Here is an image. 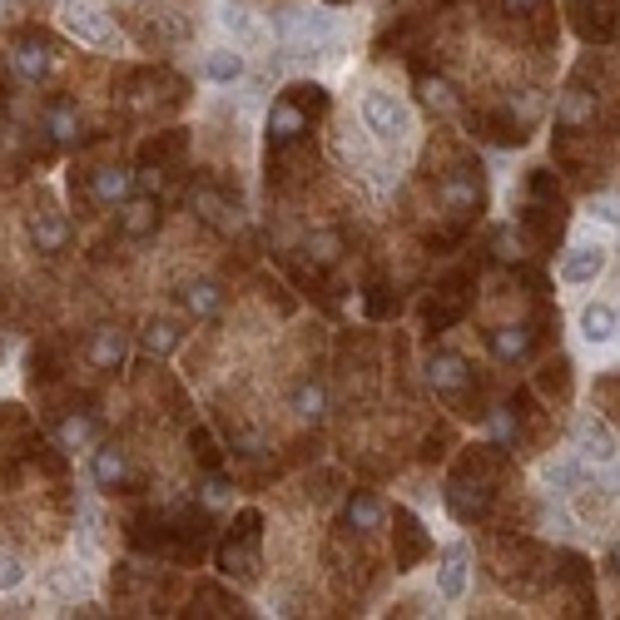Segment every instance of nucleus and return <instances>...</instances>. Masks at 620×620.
<instances>
[{
  "label": "nucleus",
  "instance_id": "obj_1",
  "mask_svg": "<svg viewBox=\"0 0 620 620\" xmlns=\"http://www.w3.org/2000/svg\"><path fill=\"white\" fill-rule=\"evenodd\" d=\"M496 472H501V452H496V447H472V452H467L462 472H457L452 487H447V506H452L457 521H477V516H487Z\"/></svg>",
  "mask_w": 620,
  "mask_h": 620
},
{
  "label": "nucleus",
  "instance_id": "obj_2",
  "mask_svg": "<svg viewBox=\"0 0 620 620\" xmlns=\"http://www.w3.org/2000/svg\"><path fill=\"white\" fill-rule=\"evenodd\" d=\"M273 30L288 60H313L318 50H338V20L328 10H283Z\"/></svg>",
  "mask_w": 620,
  "mask_h": 620
},
{
  "label": "nucleus",
  "instance_id": "obj_3",
  "mask_svg": "<svg viewBox=\"0 0 620 620\" xmlns=\"http://www.w3.org/2000/svg\"><path fill=\"white\" fill-rule=\"evenodd\" d=\"M258 526H263L258 511H239V521L229 526V536L219 546V571H229V576H258Z\"/></svg>",
  "mask_w": 620,
  "mask_h": 620
},
{
  "label": "nucleus",
  "instance_id": "obj_4",
  "mask_svg": "<svg viewBox=\"0 0 620 620\" xmlns=\"http://www.w3.org/2000/svg\"><path fill=\"white\" fill-rule=\"evenodd\" d=\"M363 120H368V129L382 144H402V139L412 134L407 105H402L397 95H387V90H368V95H363Z\"/></svg>",
  "mask_w": 620,
  "mask_h": 620
},
{
  "label": "nucleus",
  "instance_id": "obj_5",
  "mask_svg": "<svg viewBox=\"0 0 620 620\" xmlns=\"http://www.w3.org/2000/svg\"><path fill=\"white\" fill-rule=\"evenodd\" d=\"M60 25H65V35H70V40H80V45H95V50H110V45H115V25H110V15H105L100 5L65 0Z\"/></svg>",
  "mask_w": 620,
  "mask_h": 620
},
{
  "label": "nucleus",
  "instance_id": "obj_6",
  "mask_svg": "<svg viewBox=\"0 0 620 620\" xmlns=\"http://www.w3.org/2000/svg\"><path fill=\"white\" fill-rule=\"evenodd\" d=\"M442 209H447L457 224H467V219L482 209V169L462 164L457 174H447V179H442Z\"/></svg>",
  "mask_w": 620,
  "mask_h": 620
},
{
  "label": "nucleus",
  "instance_id": "obj_7",
  "mask_svg": "<svg viewBox=\"0 0 620 620\" xmlns=\"http://www.w3.org/2000/svg\"><path fill=\"white\" fill-rule=\"evenodd\" d=\"M189 204H194V214L209 224V229H219V234H239V224H244V214H239V204L224 194V189H214L209 179L204 184H194V194H189Z\"/></svg>",
  "mask_w": 620,
  "mask_h": 620
},
{
  "label": "nucleus",
  "instance_id": "obj_8",
  "mask_svg": "<svg viewBox=\"0 0 620 620\" xmlns=\"http://www.w3.org/2000/svg\"><path fill=\"white\" fill-rule=\"evenodd\" d=\"M467 288H472V278H467V273H457V278H447V283L427 298V313H422V318H427V328H432V333L452 328V323L467 313V303H472V293H467Z\"/></svg>",
  "mask_w": 620,
  "mask_h": 620
},
{
  "label": "nucleus",
  "instance_id": "obj_9",
  "mask_svg": "<svg viewBox=\"0 0 620 620\" xmlns=\"http://www.w3.org/2000/svg\"><path fill=\"white\" fill-rule=\"evenodd\" d=\"M120 234L134 239V244H144V239L159 234V199H154L149 189H144V194H129L120 204Z\"/></svg>",
  "mask_w": 620,
  "mask_h": 620
},
{
  "label": "nucleus",
  "instance_id": "obj_10",
  "mask_svg": "<svg viewBox=\"0 0 620 620\" xmlns=\"http://www.w3.org/2000/svg\"><path fill=\"white\" fill-rule=\"evenodd\" d=\"M40 129L50 134V144H75V139L85 134L80 105H75V100H65V95H55V100L40 110Z\"/></svg>",
  "mask_w": 620,
  "mask_h": 620
},
{
  "label": "nucleus",
  "instance_id": "obj_11",
  "mask_svg": "<svg viewBox=\"0 0 620 620\" xmlns=\"http://www.w3.org/2000/svg\"><path fill=\"white\" fill-rule=\"evenodd\" d=\"M427 382L437 387V397H462L472 387V368L457 353H432L427 358Z\"/></svg>",
  "mask_w": 620,
  "mask_h": 620
},
{
  "label": "nucleus",
  "instance_id": "obj_12",
  "mask_svg": "<svg viewBox=\"0 0 620 620\" xmlns=\"http://www.w3.org/2000/svg\"><path fill=\"white\" fill-rule=\"evenodd\" d=\"M15 70H20L30 85L50 80V75H55V45H45L40 35H20V40H15Z\"/></svg>",
  "mask_w": 620,
  "mask_h": 620
},
{
  "label": "nucleus",
  "instance_id": "obj_13",
  "mask_svg": "<svg viewBox=\"0 0 620 620\" xmlns=\"http://www.w3.org/2000/svg\"><path fill=\"white\" fill-rule=\"evenodd\" d=\"M129 194H134V174L120 169V164H105V169L90 174V199H95L100 209H120Z\"/></svg>",
  "mask_w": 620,
  "mask_h": 620
},
{
  "label": "nucleus",
  "instance_id": "obj_14",
  "mask_svg": "<svg viewBox=\"0 0 620 620\" xmlns=\"http://www.w3.org/2000/svg\"><path fill=\"white\" fill-rule=\"evenodd\" d=\"M606 273V248L601 244H576L561 258V283H596Z\"/></svg>",
  "mask_w": 620,
  "mask_h": 620
},
{
  "label": "nucleus",
  "instance_id": "obj_15",
  "mask_svg": "<svg viewBox=\"0 0 620 620\" xmlns=\"http://www.w3.org/2000/svg\"><path fill=\"white\" fill-rule=\"evenodd\" d=\"M25 234H30V244L40 248V253H65L70 248V224L60 214H50V209H35L30 224H25Z\"/></svg>",
  "mask_w": 620,
  "mask_h": 620
},
{
  "label": "nucleus",
  "instance_id": "obj_16",
  "mask_svg": "<svg viewBox=\"0 0 620 620\" xmlns=\"http://www.w3.org/2000/svg\"><path fill=\"white\" fill-rule=\"evenodd\" d=\"M308 129H313V120H308L293 100H283V95H278V105L268 110V139H273V144H298Z\"/></svg>",
  "mask_w": 620,
  "mask_h": 620
},
{
  "label": "nucleus",
  "instance_id": "obj_17",
  "mask_svg": "<svg viewBox=\"0 0 620 620\" xmlns=\"http://www.w3.org/2000/svg\"><path fill=\"white\" fill-rule=\"evenodd\" d=\"M576 452H581L586 462H596V467H611V462H616V437H611L596 417H581V427H576Z\"/></svg>",
  "mask_w": 620,
  "mask_h": 620
},
{
  "label": "nucleus",
  "instance_id": "obj_18",
  "mask_svg": "<svg viewBox=\"0 0 620 620\" xmlns=\"http://www.w3.org/2000/svg\"><path fill=\"white\" fill-rule=\"evenodd\" d=\"M427 551H432V541H427L422 521H417L412 511H397V566L407 571V566H417Z\"/></svg>",
  "mask_w": 620,
  "mask_h": 620
},
{
  "label": "nucleus",
  "instance_id": "obj_19",
  "mask_svg": "<svg viewBox=\"0 0 620 620\" xmlns=\"http://www.w3.org/2000/svg\"><path fill=\"white\" fill-rule=\"evenodd\" d=\"M124 358H129V338H124L120 328H95V338H90V363L100 372H120Z\"/></svg>",
  "mask_w": 620,
  "mask_h": 620
},
{
  "label": "nucleus",
  "instance_id": "obj_20",
  "mask_svg": "<svg viewBox=\"0 0 620 620\" xmlns=\"http://www.w3.org/2000/svg\"><path fill=\"white\" fill-rule=\"evenodd\" d=\"M55 437H60L65 452H90V447L100 442V422H95L90 412H70V417L55 427Z\"/></svg>",
  "mask_w": 620,
  "mask_h": 620
},
{
  "label": "nucleus",
  "instance_id": "obj_21",
  "mask_svg": "<svg viewBox=\"0 0 620 620\" xmlns=\"http://www.w3.org/2000/svg\"><path fill=\"white\" fill-rule=\"evenodd\" d=\"M437 591H442L447 601H462V591H467V546H447V551H442Z\"/></svg>",
  "mask_w": 620,
  "mask_h": 620
},
{
  "label": "nucleus",
  "instance_id": "obj_22",
  "mask_svg": "<svg viewBox=\"0 0 620 620\" xmlns=\"http://www.w3.org/2000/svg\"><path fill=\"white\" fill-rule=\"evenodd\" d=\"M95 482L100 487H110V492H120V487H129L134 482V472H129V457H124L120 447H95Z\"/></svg>",
  "mask_w": 620,
  "mask_h": 620
},
{
  "label": "nucleus",
  "instance_id": "obj_23",
  "mask_svg": "<svg viewBox=\"0 0 620 620\" xmlns=\"http://www.w3.org/2000/svg\"><path fill=\"white\" fill-rule=\"evenodd\" d=\"M591 120H596V100H591L586 90H566L561 105H556V129L576 134V129H586Z\"/></svg>",
  "mask_w": 620,
  "mask_h": 620
},
{
  "label": "nucleus",
  "instance_id": "obj_24",
  "mask_svg": "<svg viewBox=\"0 0 620 620\" xmlns=\"http://www.w3.org/2000/svg\"><path fill=\"white\" fill-rule=\"evenodd\" d=\"M581 333H586V343H611L620 333V313L611 303H586L581 308Z\"/></svg>",
  "mask_w": 620,
  "mask_h": 620
},
{
  "label": "nucleus",
  "instance_id": "obj_25",
  "mask_svg": "<svg viewBox=\"0 0 620 620\" xmlns=\"http://www.w3.org/2000/svg\"><path fill=\"white\" fill-rule=\"evenodd\" d=\"M139 343H144V353H149V358H169V353L184 343V333H179V323H174V318H154V323H144Z\"/></svg>",
  "mask_w": 620,
  "mask_h": 620
},
{
  "label": "nucleus",
  "instance_id": "obj_26",
  "mask_svg": "<svg viewBox=\"0 0 620 620\" xmlns=\"http://www.w3.org/2000/svg\"><path fill=\"white\" fill-rule=\"evenodd\" d=\"M382 516H387V506H382L372 492H353L348 496V506H343V521H348L353 531H377Z\"/></svg>",
  "mask_w": 620,
  "mask_h": 620
},
{
  "label": "nucleus",
  "instance_id": "obj_27",
  "mask_svg": "<svg viewBox=\"0 0 620 620\" xmlns=\"http://www.w3.org/2000/svg\"><path fill=\"white\" fill-rule=\"evenodd\" d=\"M487 343H492V353H496V358H501V363H521V358L531 353V343H536V333H531L526 323H521V328H496V333H492V338H487Z\"/></svg>",
  "mask_w": 620,
  "mask_h": 620
},
{
  "label": "nucleus",
  "instance_id": "obj_28",
  "mask_svg": "<svg viewBox=\"0 0 620 620\" xmlns=\"http://www.w3.org/2000/svg\"><path fill=\"white\" fill-rule=\"evenodd\" d=\"M179 298H184V308H189L194 318H204V323L224 313V293H219V283H189Z\"/></svg>",
  "mask_w": 620,
  "mask_h": 620
},
{
  "label": "nucleus",
  "instance_id": "obj_29",
  "mask_svg": "<svg viewBox=\"0 0 620 620\" xmlns=\"http://www.w3.org/2000/svg\"><path fill=\"white\" fill-rule=\"evenodd\" d=\"M239 75H244V55H239V50H209L204 80H214V85H239Z\"/></svg>",
  "mask_w": 620,
  "mask_h": 620
},
{
  "label": "nucleus",
  "instance_id": "obj_30",
  "mask_svg": "<svg viewBox=\"0 0 620 620\" xmlns=\"http://www.w3.org/2000/svg\"><path fill=\"white\" fill-rule=\"evenodd\" d=\"M283 100H293L308 120H323V115H328V105H333V100H328V90H323V85H308V80H303V85H288V90H283Z\"/></svg>",
  "mask_w": 620,
  "mask_h": 620
},
{
  "label": "nucleus",
  "instance_id": "obj_31",
  "mask_svg": "<svg viewBox=\"0 0 620 620\" xmlns=\"http://www.w3.org/2000/svg\"><path fill=\"white\" fill-rule=\"evenodd\" d=\"M224 30H229L244 50H258V45H263V30H258V20L248 15L244 5H229V10H224Z\"/></svg>",
  "mask_w": 620,
  "mask_h": 620
},
{
  "label": "nucleus",
  "instance_id": "obj_32",
  "mask_svg": "<svg viewBox=\"0 0 620 620\" xmlns=\"http://www.w3.org/2000/svg\"><path fill=\"white\" fill-rule=\"evenodd\" d=\"M417 90H422V105H427V110H437V115L457 110V95H452V85H447L442 75H422Z\"/></svg>",
  "mask_w": 620,
  "mask_h": 620
},
{
  "label": "nucleus",
  "instance_id": "obj_33",
  "mask_svg": "<svg viewBox=\"0 0 620 620\" xmlns=\"http://www.w3.org/2000/svg\"><path fill=\"white\" fill-rule=\"evenodd\" d=\"M45 591H50V596H65V601H75V596L85 591V571H80V566H55V571L45 576Z\"/></svg>",
  "mask_w": 620,
  "mask_h": 620
},
{
  "label": "nucleus",
  "instance_id": "obj_34",
  "mask_svg": "<svg viewBox=\"0 0 620 620\" xmlns=\"http://www.w3.org/2000/svg\"><path fill=\"white\" fill-rule=\"evenodd\" d=\"M189 447H194V462H199L204 472H219L224 452H219V442H214V432H209V427H194V432H189Z\"/></svg>",
  "mask_w": 620,
  "mask_h": 620
},
{
  "label": "nucleus",
  "instance_id": "obj_35",
  "mask_svg": "<svg viewBox=\"0 0 620 620\" xmlns=\"http://www.w3.org/2000/svg\"><path fill=\"white\" fill-rule=\"evenodd\" d=\"M323 402H328V397H323V382H303L298 397H293V412H298L303 422H318V417H323Z\"/></svg>",
  "mask_w": 620,
  "mask_h": 620
},
{
  "label": "nucleus",
  "instance_id": "obj_36",
  "mask_svg": "<svg viewBox=\"0 0 620 620\" xmlns=\"http://www.w3.org/2000/svg\"><path fill=\"white\" fill-rule=\"evenodd\" d=\"M229 496H234V482L229 477H209L204 487H199V501H204V511H219V506H229Z\"/></svg>",
  "mask_w": 620,
  "mask_h": 620
},
{
  "label": "nucleus",
  "instance_id": "obj_37",
  "mask_svg": "<svg viewBox=\"0 0 620 620\" xmlns=\"http://www.w3.org/2000/svg\"><path fill=\"white\" fill-rule=\"evenodd\" d=\"M184 144H189V139H184V129H169V139H154V144H144V159H149V164H154V159L164 164V159L184 154Z\"/></svg>",
  "mask_w": 620,
  "mask_h": 620
},
{
  "label": "nucleus",
  "instance_id": "obj_38",
  "mask_svg": "<svg viewBox=\"0 0 620 620\" xmlns=\"http://www.w3.org/2000/svg\"><path fill=\"white\" fill-rule=\"evenodd\" d=\"M25 581V561L15 551H0V591H15Z\"/></svg>",
  "mask_w": 620,
  "mask_h": 620
},
{
  "label": "nucleus",
  "instance_id": "obj_39",
  "mask_svg": "<svg viewBox=\"0 0 620 620\" xmlns=\"http://www.w3.org/2000/svg\"><path fill=\"white\" fill-rule=\"evenodd\" d=\"M338 248H343L338 234H323V239H313V244H308V258H313V263H333V258H338Z\"/></svg>",
  "mask_w": 620,
  "mask_h": 620
},
{
  "label": "nucleus",
  "instance_id": "obj_40",
  "mask_svg": "<svg viewBox=\"0 0 620 620\" xmlns=\"http://www.w3.org/2000/svg\"><path fill=\"white\" fill-rule=\"evenodd\" d=\"M596 397L606 402V412H611V417H620V372H616V377H601V382H596Z\"/></svg>",
  "mask_w": 620,
  "mask_h": 620
},
{
  "label": "nucleus",
  "instance_id": "obj_41",
  "mask_svg": "<svg viewBox=\"0 0 620 620\" xmlns=\"http://www.w3.org/2000/svg\"><path fill=\"white\" fill-rule=\"evenodd\" d=\"M501 5H506V10H516V15H536L546 0H501Z\"/></svg>",
  "mask_w": 620,
  "mask_h": 620
},
{
  "label": "nucleus",
  "instance_id": "obj_42",
  "mask_svg": "<svg viewBox=\"0 0 620 620\" xmlns=\"http://www.w3.org/2000/svg\"><path fill=\"white\" fill-rule=\"evenodd\" d=\"M611 566H616V571H620V546H616V556H611Z\"/></svg>",
  "mask_w": 620,
  "mask_h": 620
}]
</instances>
